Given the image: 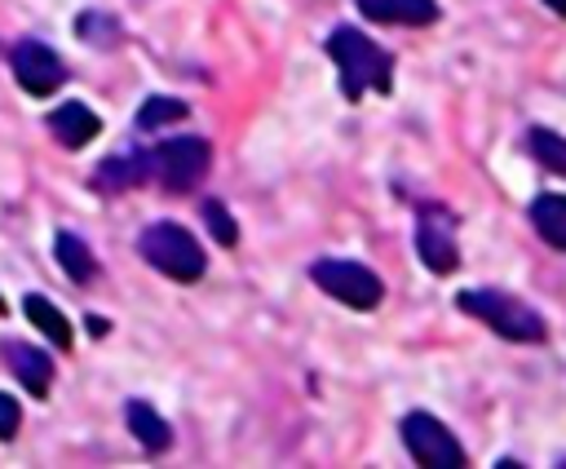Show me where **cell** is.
Wrapping results in <instances>:
<instances>
[{"label": "cell", "mask_w": 566, "mask_h": 469, "mask_svg": "<svg viewBox=\"0 0 566 469\" xmlns=\"http://www.w3.org/2000/svg\"><path fill=\"white\" fill-rule=\"evenodd\" d=\"M327 58L336 62L340 93L349 102H358L367 88L371 93H389L394 88V58L358 27H336L327 35Z\"/></svg>", "instance_id": "1"}, {"label": "cell", "mask_w": 566, "mask_h": 469, "mask_svg": "<svg viewBox=\"0 0 566 469\" xmlns=\"http://www.w3.org/2000/svg\"><path fill=\"white\" fill-rule=\"evenodd\" d=\"M455 305L469 319L486 323L495 336L513 341V345H539L548 336L544 314L535 305H526L522 296H513V292H500V288H464V292H455Z\"/></svg>", "instance_id": "2"}, {"label": "cell", "mask_w": 566, "mask_h": 469, "mask_svg": "<svg viewBox=\"0 0 566 469\" xmlns=\"http://www.w3.org/2000/svg\"><path fill=\"white\" fill-rule=\"evenodd\" d=\"M137 252L150 270H159L164 279H177V283H199L203 270H208L203 243L177 221H150L137 234Z\"/></svg>", "instance_id": "3"}, {"label": "cell", "mask_w": 566, "mask_h": 469, "mask_svg": "<svg viewBox=\"0 0 566 469\" xmlns=\"http://www.w3.org/2000/svg\"><path fill=\"white\" fill-rule=\"evenodd\" d=\"M212 168V142L208 137H168L150 150V177L164 190H195Z\"/></svg>", "instance_id": "4"}, {"label": "cell", "mask_w": 566, "mask_h": 469, "mask_svg": "<svg viewBox=\"0 0 566 469\" xmlns=\"http://www.w3.org/2000/svg\"><path fill=\"white\" fill-rule=\"evenodd\" d=\"M314 288H323L327 296H336L349 310H376L385 296V283L376 270H367L363 261H340V257H323L310 265Z\"/></svg>", "instance_id": "5"}, {"label": "cell", "mask_w": 566, "mask_h": 469, "mask_svg": "<svg viewBox=\"0 0 566 469\" xmlns=\"http://www.w3.org/2000/svg\"><path fill=\"white\" fill-rule=\"evenodd\" d=\"M398 434H402V447L411 451V460L424 469H464V460H469L460 438L429 411H407Z\"/></svg>", "instance_id": "6"}, {"label": "cell", "mask_w": 566, "mask_h": 469, "mask_svg": "<svg viewBox=\"0 0 566 469\" xmlns=\"http://www.w3.org/2000/svg\"><path fill=\"white\" fill-rule=\"evenodd\" d=\"M9 71H13L18 88L31 93V97H49L66 84V62L44 40H18L9 49Z\"/></svg>", "instance_id": "7"}, {"label": "cell", "mask_w": 566, "mask_h": 469, "mask_svg": "<svg viewBox=\"0 0 566 469\" xmlns=\"http://www.w3.org/2000/svg\"><path fill=\"white\" fill-rule=\"evenodd\" d=\"M455 221L447 208L438 204H420V221H416V252L433 274H451L460 265V248H455Z\"/></svg>", "instance_id": "8"}, {"label": "cell", "mask_w": 566, "mask_h": 469, "mask_svg": "<svg viewBox=\"0 0 566 469\" xmlns=\"http://www.w3.org/2000/svg\"><path fill=\"white\" fill-rule=\"evenodd\" d=\"M4 363H9V372L18 376V385L27 389V394H35V398H44L49 389H53V358L40 350V345H31V341H18V336H9L4 345Z\"/></svg>", "instance_id": "9"}, {"label": "cell", "mask_w": 566, "mask_h": 469, "mask_svg": "<svg viewBox=\"0 0 566 469\" xmlns=\"http://www.w3.org/2000/svg\"><path fill=\"white\" fill-rule=\"evenodd\" d=\"M44 128L53 133V142H57V146L80 150V146H88V142L102 133V119H97V111H88L84 102H62V106H53V111H49Z\"/></svg>", "instance_id": "10"}, {"label": "cell", "mask_w": 566, "mask_h": 469, "mask_svg": "<svg viewBox=\"0 0 566 469\" xmlns=\"http://www.w3.org/2000/svg\"><path fill=\"white\" fill-rule=\"evenodd\" d=\"M358 13L367 22H385V27H429L438 22V0H354Z\"/></svg>", "instance_id": "11"}, {"label": "cell", "mask_w": 566, "mask_h": 469, "mask_svg": "<svg viewBox=\"0 0 566 469\" xmlns=\"http://www.w3.org/2000/svg\"><path fill=\"white\" fill-rule=\"evenodd\" d=\"M88 181H93V190H128V186H142V181H150V150L102 159V168Z\"/></svg>", "instance_id": "12"}, {"label": "cell", "mask_w": 566, "mask_h": 469, "mask_svg": "<svg viewBox=\"0 0 566 469\" xmlns=\"http://www.w3.org/2000/svg\"><path fill=\"white\" fill-rule=\"evenodd\" d=\"M124 425H128V434H133L150 456L168 451V442H172V425H168L150 403H142V398H128V407H124Z\"/></svg>", "instance_id": "13"}, {"label": "cell", "mask_w": 566, "mask_h": 469, "mask_svg": "<svg viewBox=\"0 0 566 469\" xmlns=\"http://www.w3.org/2000/svg\"><path fill=\"white\" fill-rule=\"evenodd\" d=\"M53 257H57V265L66 270L71 283H93L97 257L88 252V243H84L75 230H57V234H53Z\"/></svg>", "instance_id": "14"}, {"label": "cell", "mask_w": 566, "mask_h": 469, "mask_svg": "<svg viewBox=\"0 0 566 469\" xmlns=\"http://www.w3.org/2000/svg\"><path fill=\"white\" fill-rule=\"evenodd\" d=\"M22 310H27V319L57 345V350H71L75 345V327H71V319L49 301V296H35V292H27L22 296Z\"/></svg>", "instance_id": "15"}, {"label": "cell", "mask_w": 566, "mask_h": 469, "mask_svg": "<svg viewBox=\"0 0 566 469\" xmlns=\"http://www.w3.org/2000/svg\"><path fill=\"white\" fill-rule=\"evenodd\" d=\"M531 226L548 248L566 252V195H535L531 199Z\"/></svg>", "instance_id": "16"}, {"label": "cell", "mask_w": 566, "mask_h": 469, "mask_svg": "<svg viewBox=\"0 0 566 469\" xmlns=\"http://www.w3.org/2000/svg\"><path fill=\"white\" fill-rule=\"evenodd\" d=\"M190 115V106L181 102V97H168V93H150L142 106H137V128L142 133H150V128H164V124H177V119H186Z\"/></svg>", "instance_id": "17"}, {"label": "cell", "mask_w": 566, "mask_h": 469, "mask_svg": "<svg viewBox=\"0 0 566 469\" xmlns=\"http://www.w3.org/2000/svg\"><path fill=\"white\" fill-rule=\"evenodd\" d=\"M526 150L535 155V164H544L548 173H557V177H566V137L562 133H553V128H531L526 133Z\"/></svg>", "instance_id": "18"}, {"label": "cell", "mask_w": 566, "mask_h": 469, "mask_svg": "<svg viewBox=\"0 0 566 469\" xmlns=\"http://www.w3.org/2000/svg\"><path fill=\"white\" fill-rule=\"evenodd\" d=\"M199 217H203V226L212 230V239H217L221 248H234V243H239V226H234V217L226 212L221 199H203V204H199Z\"/></svg>", "instance_id": "19"}, {"label": "cell", "mask_w": 566, "mask_h": 469, "mask_svg": "<svg viewBox=\"0 0 566 469\" xmlns=\"http://www.w3.org/2000/svg\"><path fill=\"white\" fill-rule=\"evenodd\" d=\"M75 31H80V40H88V44H119V22L111 18V13H80V22H75Z\"/></svg>", "instance_id": "20"}, {"label": "cell", "mask_w": 566, "mask_h": 469, "mask_svg": "<svg viewBox=\"0 0 566 469\" xmlns=\"http://www.w3.org/2000/svg\"><path fill=\"white\" fill-rule=\"evenodd\" d=\"M18 425H22V407H18V398H13V394H4V389H0V442L18 438Z\"/></svg>", "instance_id": "21"}, {"label": "cell", "mask_w": 566, "mask_h": 469, "mask_svg": "<svg viewBox=\"0 0 566 469\" xmlns=\"http://www.w3.org/2000/svg\"><path fill=\"white\" fill-rule=\"evenodd\" d=\"M106 327H111V323H102V319H97V314H93V319H88V332H93V336H102V332H106Z\"/></svg>", "instance_id": "22"}, {"label": "cell", "mask_w": 566, "mask_h": 469, "mask_svg": "<svg viewBox=\"0 0 566 469\" xmlns=\"http://www.w3.org/2000/svg\"><path fill=\"white\" fill-rule=\"evenodd\" d=\"M544 4H548V9L557 13V18H566V0H544Z\"/></svg>", "instance_id": "23"}, {"label": "cell", "mask_w": 566, "mask_h": 469, "mask_svg": "<svg viewBox=\"0 0 566 469\" xmlns=\"http://www.w3.org/2000/svg\"><path fill=\"white\" fill-rule=\"evenodd\" d=\"M4 310H9V305H4V296H0V314H4Z\"/></svg>", "instance_id": "24"}]
</instances>
